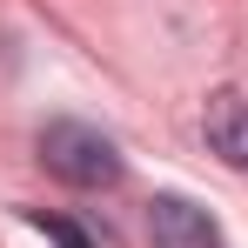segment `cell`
I'll return each instance as SVG.
<instances>
[{
	"instance_id": "obj_1",
	"label": "cell",
	"mask_w": 248,
	"mask_h": 248,
	"mask_svg": "<svg viewBox=\"0 0 248 248\" xmlns=\"http://www.w3.org/2000/svg\"><path fill=\"white\" fill-rule=\"evenodd\" d=\"M41 161L67 181V188H114L121 181V155L101 127L87 121H47L41 127Z\"/></svg>"
},
{
	"instance_id": "obj_2",
	"label": "cell",
	"mask_w": 248,
	"mask_h": 248,
	"mask_svg": "<svg viewBox=\"0 0 248 248\" xmlns=\"http://www.w3.org/2000/svg\"><path fill=\"white\" fill-rule=\"evenodd\" d=\"M148 235H155V248H221L215 215L195 208V202H181V195H161L148 208Z\"/></svg>"
},
{
	"instance_id": "obj_3",
	"label": "cell",
	"mask_w": 248,
	"mask_h": 248,
	"mask_svg": "<svg viewBox=\"0 0 248 248\" xmlns=\"http://www.w3.org/2000/svg\"><path fill=\"white\" fill-rule=\"evenodd\" d=\"M202 134H208V155H221L228 168H248V101L235 87L208 94L202 108Z\"/></svg>"
},
{
	"instance_id": "obj_4",
	"label": "cell",
	"mask_w": 248,
	"mask_h": 248,
	"mask_svg": "<svg viewBox=\"0 0 248 248\" xmlns=\"http://www.w3.org/2000/svg\"><path fill=\"white\" fill-rule=\"evenodd\" d=\"M34 228H47V235H54L61 248H87V235L74 228V221H61V215H34Z\"/></svg>"
}]
</instances>
